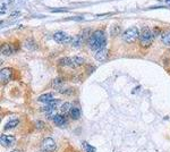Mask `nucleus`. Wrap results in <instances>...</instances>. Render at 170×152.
Masks as SVG:
<instances>
[{
	"label": "nucleus",
	"instance_id": "1",
	"mask_svg": "<svg viewBox=\"0 0 170 152\" xmlns=\"http://www.w3.org/2000/svg\"><path fill=\"white\" fill-rule=\"evenodd\" d=\"M89 44L93 51H98V50L104 48L107 44V39H106L104 32L101 30L93 32L91 34V37L89 38Z\"/></svg>",
	"mask_w": 170,
	"mask_h": 152
},
{
	"label": "nucleus",
	"instance_id": "2",
	"mask_svg": "<svg viewBox=\"0 0 170 152\" xmlns=\"http://www.w3.org/2000/svg\"><path fill=\"white\" fill-rule=\"evenodd\" d=\"M152 40H153L152 31L149 29V27H143L142 31H141V37H140L141 45H142L143 48H148V47H150L152 43Z\"/></svg>",
	"mask_w": 170,
	"mask_h": 152
},
{
	"label": "nucleus",
	"instance_id": "3",
	"mask_svg": "<svg viewBox=\"0 0 170 152\" xmlns=\"http://www.w3.org/2000/svg\"><path fill=\"white\" fill-rule=\"evenodd\" d=\"M140 37V32L136 27H129L123 33V40L126 43H134Z\"/></svg>",
	"mask_w": 170,
	"mask_h": 152
},
{
	"label": "nucleus",
	"instance_id": "4",
	"mask_svg": "<svg viewBox=\"0 0 170 152\" xmlns=\"http://www.w3.org/2000/svg\"><path fill=\"white\" fill-rule=\"evenodd\" d=\"M57 144L52 137H47L42 142V151L44 152H54L56 150Z\"/></svg>",
	"mask_w": 170,
	"mask_h": 152
},
{
	"label": "nucleus",
	"instance_id": "5",
	"mask_svg": "<svg viewBox=\"0 0 170 152\" xmlns=\"http://www.w3.org/2000/svg\"><path fill=\"white\" fill-rule=\"evenodd\" d=\"M54 40L56 41L57 43H69V42H72L73 40L72 38L69 37V35H67L65 32H62V31H58L56 32L55 34H54Z\"/></svg>",
	"mask_w": 170,
	"mask_h": 152
},
{
	"label": "nucleus",
	"instance_id": "6",
	"mask_svg": "<svg viewBox=\"0 0 170 152\" xmlns=\"http://www.w3.org/2000/svg\"><path fill=\"white\" fill-rule=\"evenodd\" d=\"M13 77V69L12 68H2L0 72V79L2 84H7Z\"/></svg>",
	"mask_w": 170,
	"mask_h": 152
},
{
	"label": "nucleus",
	"instance_id": "7",
	"mask_svg": "<svg viewBox=\"0 0 170 152\" xmlns=\"http://www.w3.org/2000/svg\"><path fill=\"white\" fill-rule=\"evenodd\" d=\"M15 140L16 138L14 136H12V135H5V134H2L0 136V143H1L2 147H6V148L12 147L15 143Z\"/></svg>",
	"mask_w": 170,
	"mask_h": 152
},
{
	"label": "nucleus",
	"instance_id": "8",
	"mask_svg": "<svg viewBox=\"0 0 170 152\" xmlns=\"http://www.w3.org/2000/svg\"><path fill=\"white\" fill-rule=\"evenodd\" d=\"M107 58H108V49H107L106 47L102 48V49H100V50H98V51L95 52V59H96L98 61H100V62L106 61Z\"/></svg>",
	"mask_w": 170,
	"mask_h": 152
},
{
	"label": "nucleus",
	"instance_id": "9",
	"mask_svg": "<svg viewBox=\"0 0 170 152\" xmlns=\"http://www.w3.org/2000/svg\"><path fill=\"white\" fill-rule=\"evenodd\" d=\"M52 120H54V123H55V125L57 126H59V127H61V126H65L66 125V118H65V116L64 115H59L57 114L54 118H52Z\"/></svg>",
	"mask_w": 170,
	"mask_h": 152
},
{
	"label": "nucleus",
	"instance_id": "10",
	"mask_svg": "<svg viewBox=\"0 0 170 152\" xmlns=\"http://www.w3.org/2000/svg\"><path fill=\"white\" fill-rule=\"evenodd\" d=\"M13 52H14V49H13V47H12L10 44L5 43V44L1 45V55H2V56L8 57V56L13 55Z\"/></svg>",
	"mask_w": 170,
	"mask_h": 152
},
{
	"label": "nucleus",
	"instance_id": "11",
	"mask_svg": "<svg viewBox=\"0 0 170 152\" xmlns=\"http://www.w3.org/2000/svg\"><path fill=\"white\" fill-rule=\"evenodd\" d=\"M59 103H60V100H51V101H49L48 103H47V107L44 108V110L48 113V111H55L56 110V108L59 106Z\"/></svg>",
	"mask_w": 170,
	"mask_h": 152
},
{
	"label": "nucleus",
	"instance_id": "12",
	"mask_svg": "<svg viewBox=\"0 0 170 152\" xmlns=\"http://www.w3.org/2000/svg\"><path fill=\"white\" fill-rule=\"evenodd\" d=\"M58 65L60 66H66V67H74V62H73V58L64 57L58 61Z\"/></svg>",
	"mask_w": 170,
	"mask_h": 152
},
{
	"label": "nucleus",
	"instance_id": "13",
	"mask_svg": "<svg viewBox=\"0 0 170 152\" xmlns=\"http://www.w3.org/2000/svg\"><path fill=\"white\" fill-rule=\"evenodd\" d=\"M38 100L40 102H43V103H48L49 101L54 100V94L52 93H44V94H41L38 98Z\"/></svg>",
	"mask_w": 170,
	"mask_h": 152
},
{
	"label": "nucleus",
	"instance_id": "14",
	"mask_svg": "<svg viewBox=\"0 0 170 152\" xmlns=\"http://www.w3.org/2000/svg\"><path fill=\"white\" fill-rule=\"evenodd\" d=\"M19 120L18 119H12V120H9V121H7V124L5 125V127H3V130L5 131H8V130H13V128H15L17 125H18Z\"/></svg>",
	"mask_w": 170,
	"mask_h": 152
},
{
	"label": "nucleus",
	"instance_id": "15",
	"mask_svg": "<svg viewBox=\"0 0 170 152\" xmlns=\"http://www.w3.org/2000/svg\"><path fill=\"white\" fill-rule=\"evenodd\" d=\"M161 41L163 44L170 45V31H163L161 33Z\"/></svg>",
	"mask_w": 170,
	"mask_h": 152
},
{
	"label": "nucleus",
	"instance_id": "16",
	"mask_svg": "<svg viewBox=\"0 0 170 152\" xmlns=\"http://www.w3.org/2000/svg\"><path fill=\"white\" fill-rule=\"evenodd\" d=\"M69 116L73 118V119H79V117H81V110L77 108V107H73L72 109H70V111H69Z\"/></svg>",
	"mask_w": 170,
	"mask_h": 152
},
{
	"label": "nucleus",
	"instance_id": "17",
	"mask_svg": "<svg viewBox=\"0 0 170 152\" xmlns=\"http://www.w3.org/2000/svg\"><path fill=\"white\" fill-rule=\"evenodd\" d=\"M52 86L57 89V90H59L60 88H62L64 86V79L61 78V77H57L55 78L54 81H52Z\"/></svg>",
	"mask_w": 170,
	"mask_h": 152
},
{
	"label": "nucleus",
	"instance_id": "18",
	"mask_svg": "<svg viewBox=\"0 0 170 152\" xmlns=\"http://www.w3.org/2000/svg\"><path fill=\"white\" fill-rule=\"evenodd\" d=\"M120 31H121L120 26L117 25V24H113V25H111V27H110V35L111 37H117L120 33Z\"/></svg>",
	"mask_w": 170,
	"mask_h": 152
},
{
	"label": "nucleus",
	"instance_id": "19",
	"mask_svg": "<svg viewBox=\"0 0 170 152\" xmlns=\"http://www.w3.org/2000/svg\"><path fill=\"white\" fill-rule=\"evenodd\" d=\"M70 109H72V103H70V102H65V103H62V106L60 107V110H61V113H64V114H68V113L70 111Z\"/></svg>",
	"mask_w": 170,
	"mask_h": 152
},
{
	"label": "nucleus",
	"instance_id": "20",
	"mask_svg": "<svg viewBox=\"0 0 170 152\" xmlns=\"http://www.w3.org/2000/svg\"><path fill=\"white\" fill-rule=\"evenodd\" d=\"M82 148H83V151L84 152H95V148H93L92 145H90L89 143L84 142L82 144Z\"/></svg>",
	"mask_w": 170,
	"mask_h": 152
},
{
	"label": "nucleus",
	"instance_id": "21",
	"mask_svg": "<svg viewBox=\"0 0 170 152\" xmlns=\"http://www.w3.org/2000/svg\"><path fill=\"white\" fill-rule=\"evenodd\" d=\"M73 62H74V67H77L84 64V59L79 56H76V57H73Z\"/></svg>",
	"mask_w": 170,
	"mask_h": 152
},
{
	"label": "nucleus",
	"instance_id": "22",
	"mask_svg": "<svg viewBox=\"0 0 170 152\" xmlns=\"http://www.w3.org/2000/svg\"><path fill=\"white\" fill-rule=\"evenodd\" d=\"M81 39H82L81 37H76V38L74 39V40H73L72 42L74 43V45H79V43H81V41H82Z\"/></svg>",
	"mask_w": 170,
	"mask_h": 152
},
{
	"label": "nucleus",
	"instance_id": "23",
	"mask_svg": "<svg viewBox=\"0 0 170 152\" xmlns=\"http://www.w3.org/2000/svg\"><path fill=\"white\" fill-rule=\"evenodd\" d=\"M52 13H59V12H68L67 8H56V9H51Z\"/></svg>",
	"mask_w": 170,
	"mask_h": 152
},
{
	"label": "nucleus",
	"instance_id": "24",
	"mask_svg": "<svg viewBox=\"0 0 170 152\" xmlns=\"http://www.w3.org/2000/svg\"><path fill=\"white\" fill-rule=\"evenodd\" d=\"M5 12H6V6H5V2H2L1 3V10H0V13L1 14H5Z\"/></svg>",
	"mask_w": 170,
	"mask_h": 152
},
{
	"label": "nucleus",
	"instance_id": "25",
	"mask_svg": "<svg viewBox=\"0 0 170 152\" xmlns=\"http://www.w3.org/2000/svg\"><path fill=\"white\" fill-rule=\"evenodd\" d=\"M18 15H19V12H15V14H12L10 17H16V16H18Z\"/></svg>",
	"mask_w": 170,
	"mask_h": 152
},
{
	"label": "nucleus",
	"instance_id": "26",
	"mask_svg": "<svg viewBox=\"0 0 170 152\" xmlns=\"http://www.w3.org/2000/svg\"><path fill=\"white\" fill-rule=\"evenodd\" d=\"M10 152H20L19 150H13V151H10Z\"/></svg>",
	"mask_w": 170,
	"mask_h": 152
},
{
	"label": "nucleus",
	"instance_id": "27",
	"mask_svg": "<svg viewBox=\"0 0 170 152\" xmlns=\"http://www.w3.org/2000/svg\"><path fill=\"white\" fill-rule=\"evenodd\" d=\"M12 1H14V0H7V2H12Z\"/></svg>",
	"mask_w": 170,
	"mask_h": 152
},
{
	"label": "nucleus",
	"instance_id": "28",
	"mask_svg": "<svg viewBox=\"0 0 170 152\" xmlns=\"http://www.w3.org/2000/svg\"><path fill=\"white\" fill-rule=\"evenodd\" d=\"M42 152H44V151H42Z\"/></svg>",
	"mask_w": 170,
	"mask_h": 152
}]
</instances>
